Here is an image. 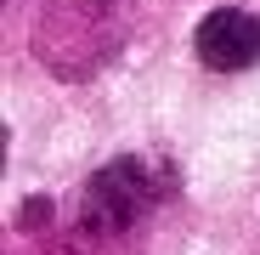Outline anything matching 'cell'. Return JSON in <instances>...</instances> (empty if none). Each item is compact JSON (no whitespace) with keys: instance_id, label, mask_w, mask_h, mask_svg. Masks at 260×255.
<instances>
[{"instance_id":"cell-3","label":"cell","mask_w":260,"mask_h":255,"mask_svg":"<svg viewBox=\"0 0 260 255\" xmlns=\"http://www.w3.org/2000/svg\"><path fill=\"white\" fill-rule=\"evenodd\" d=\"M46 221H51V199H46V193L23 199V227H46Z\"/></svg>"},{"instance_id":"cell-2","label":"cell","mask_w":260,"mask_h":255,"mask_svg":"<svg viewBox=\"0 0 260 255\" xmlns=\"http://www.w3.org/2000/svg\"><path fill=\"white\" fill-rule=\"evenodd\" d=\"M192 51L204 68L215 74H243L254 57H260V17L243 12V6H215L198 17L192 29Z\"/></svg>"},{"instance_id":"cell-1","label":"cell","mask_w":260,"mask_h":255,"mask_svg":"<svg viewBox=\"0 0 260 255\" xmlns=\"http://www.w3.org/2000/svg\"><path fill=\"white\" fill-rule=\"evenodd\" d=\"M153 204H158V170L147 159H113L85 182L74 204V238L113 249L153 216Z\"/></svg>"}]
</instances>
